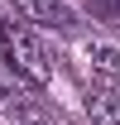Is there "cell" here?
Listing matches in <instances>:
<instances>
[{
	"label": "cell",
	"mask_w": 120,
	"mask_h": 125,
	"mask_svg": "<svg viewBox=\"0 0 120 125\" xmlns=\"http://www.w3.org/2000/svg\"><path fill=\"white\" fill-rule=\"evenodd\" d=\"M0 48H5V58L15 62L24 77H34L39 87H43L48 77H53V62H48V53H43V43L34 39L19 19H0Z\"/></svg>",
	"instance_id": "6da1fadb"
},
{
	"label": "cell",
	"mask_w": 120,
	"mask_h": 125,
	"mask_svg": "<svg viewBox=\"0 0 120 125\" xmlns=\"http://www.w3.org/2000/svg\"><path fill=\"white\" fill-rule=\"evenodd\" d=\"M15 5L34 19V24H48V29H58V34H77V15L62 5V0H15Z\"/></svg>",
	"instance_id": "7a4b0ae2"
},
{
	"label": "cell",
	"mask_w": 120,
	"mask_h": 125,
	"mask_svg": "<svg viewBox=\"0 0 120 125\" xmlns=\"http://www.w3.org/2000/svg\"><path fill=\"white\" fill-rule=\"evenodd\" d=\"M87 115L91 125H120V92H110V87L87 92Z\"/></svg>",
	"instance_id": "3957f363"
},
{
	"label": "cell",
	"mask_w": 120,
	"mask_h": 125,
	"mask_svg": "<svg viewBox=\"0 0 120 125\" xmlns=\"http://www.w3.org/2000/svg\"><path fill=\"white\" fill-rule=\"evenodd\" d=\"M91 67H96V77H101L106 87H120V53L110 43H96V48H91Z\"/></svg>",
	"instance_id": "277c9868"
},
{
	"label": "cell",
	"mask_w": 120,
	"mask_h": 125,
	"mask_svg": "<svg viewBox=\"0 0 120 125\" xmlns=\"http://www.w3.org/2000/svg\"><path fill=\"white\" fill-rule=\"evenodd\" d=\"M101 15H110V19H120V0H91Z\"/></svg>",
	"instance_id": "5b68a950"
}]
</instances>
